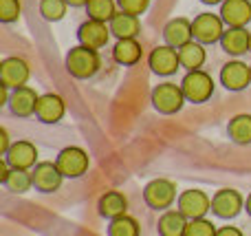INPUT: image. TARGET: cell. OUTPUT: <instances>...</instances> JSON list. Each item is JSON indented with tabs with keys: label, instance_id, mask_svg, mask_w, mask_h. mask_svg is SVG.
Returning <instances> with one entry per match:
<instances>
[{
	"label": "cell",
	"instance_id": "4316f807",
	"mask_svg": "<svg viewBox=\"0 0 251 236\" xmlns=\"http://www.w3.org/2000/svg\"><path fill=\"white\" fill-rule=\"evenodd\" d=\"M86 13L91 20L110 22L117 16V0H91L86 4Z\"/></svg>",
	"mask_w": 251,
	"mask_h": 236
},
{
	"label": "cell",
	"instance_id": "8fae6325",
	"mask_svg": "<svg viewBox=\"0 0 251 236\" xmlns=\"http://www.w3.org/2000/svg\"><path fill=\"white\" fill-rule=\"evenodd\" d=\"M29 75H31V69L22 57H4L0 62V84L7 86L9 91L26 86Z\"/></svg>",
	"mask_w": 251,
	"mask_h": 236
},
{
	"label": "cell",
	"instance_id": "74e56055",
	"mask_svg": "<svg viewBox=\"0 0 251 236\" xmlns=\"http://www.w3.org/2000/svg\"><path fill=\"white\" fill-rule=\"evenodd\" d=\"M249 53H251V44H249Z\"/></svg>",
	"mask_w": 251,
	"mask_h": 236
},
{
	"label": "cell",
	"instance_id": "6da1fadb",
	"mask_svg": "<svg viewBox=\"0 0 251 236\" xmlns=\"http://www.w3.org/2000/svg\"><path fill=\"white\" fill-rule=\"evenodd\" d=\"M101 60H100V53L95 49H88V47H73L69 53H66V71L73 75L75 79H88L100 71Z\"/></svg>",
	"mask_w": 251,
	"mask_h": 236
},
{
	"label": "cell",
	"instance_id": "4dcf8cb0",
	"mask_svg": "<svg viewBox=\"0 0 251 236\" xmlns=\"http://www.w3.org/2000/svg\"><path fill=\"white\" fill-rule=\"evenodd\" d=\"M20 0H0V20L4 22V25H9V22H16L18 18H20Z\"/></svg>",
	"mask_w": 251,
	"mask_h": 236
},
{
	"label": "cell",
	"instance_id": "7a4b0ae2",
	"mask_svg": "<svg viewBox=\"0 0 251 236\" xmlns=\"http://www.w3.org/2000/svg\"><path fill=\"white\" fill-rule=\"evenodd\" d=\"M150 102H152V106H154V110H159L161 115H174L183 108V104H185L187 100H185V95H183L181 84L163 82L152 88Z\"/></svg>",
	"mask_w": 251,
	"mask_h": 236
},
{
	"label": "cell",
	"instance_id": "ffe728a7",
	"mask_svg": "<svg viewBox=\"0 0 251 236\" xmlns=\"http://www.w3.org/2000/svg\"><path fill=\"white\" fill-rule=\"evenodd\" d=\"M249 44H251V31H247V26L245 29H225V33L221 38L223 51L234 57L245 55L249 51Z\"/></svg>",
	"mask_w": 251,
	"mask_h": 236
},
{
	"label": "cell",
	"instance_id": "2e32d148",
	"mask_svg": "<svg viewBox=\"0 0 251 236\" xmlns=\"http://www.w3.org/2000/svg\"><path fill=\"white\" fill-rule=\"evenodd\" d=\"M4 159L16 170H33V166L38 163V148L26 139L13 141L9 153L4 155Z\"/></svg>",
	"mask_w": 251,
	"mask_h": 236
},
{
	"label": "cell",
	"instance_id": "8992f818",
	"mask_svg": "<svg viewBox=\"0 0 251 236\" xmlns=\"http://www.w3.org/2000/svg\"><path fill=\"white\" fill-rule=\"evenodd\" d=\"M223 33H225V22L218 13H199L192 20V35L196 42L201 44H214L221 42Z\"/></svg>",
	"mask_w": 251,
	"mask_h": 236
},
{
	"label": "cell",
	"instance_id": "ba28073f",
	"mask_svg": "<svg viewBox=\"0 0 251 236\" xmlns=\"http://www.w3.org/2000/svg\"><path fill=\"white\" fill-rule=\"evenodd\" d=\"M245 210V197L234 188H221L212 197V212L218 219H236Z\"/></svg>",
	"mask_w": 251,
	"mask_h": 236
},
{
	"label": "cell",
	"instance_id": "9c48e42d",
	"mask_svg": "<svg viewBox=\"0 0 251 236\" xmlns=\"http://www.w3.org/2000/svg\"><path fill=\"white\" fill-rule=\"evenodd\" d=\"M31 177H33V188L44 194L57 192L62 181H64V175L60 172L57 163L53 161H38L31 170Z\"/></svg>",
	"mask_w": 251,
	"mask_h": 236
},
{
	"label": "cell",
	"instance_id": "83f0119b",
	"mask_svg": "<svg viewBox=\"0 0 251 236\" xmlns=\"http://www.w3.org/2000/svg\"><path fill=\"white\" fill-rule=\"evenodd\" d=\"M139 234H141L139 221L128 214L119 216V219H113L108 223V236H139Z\"/></svg>",
	"mask_w": 251,
	"mask_h": 236
},
{
	"label": "cell",
	"instance_id": "cb8c5ba5",
	"mask_svg": "<svg viewBox=\"0 0 251 236\" xmlns=\"http://www.w3.org/2000/svg\"><path fill=\"white\" fill-rule=\"evenodd\" d=\"M178 60H181V66L187 71H199L203 69L205 60H207V53H205V44L196 42V40H192V42H187L185 47L178 49Z\"/></svg>",
	"mask_w": 251,
	"mask_h": 236
},
{
	"label": "cell",
	"instance_id": "603a6c76",
	"mask_svg": "<svg viewBox=\"0 0 251 236\" xmlns=\"http://www.w3.org/2000/svg\"><path fill=\"white\" fill-rule=\"evenodd\" d=\"M187 219L178 210H165L156 221L159 236H185Z\"/></svg>",
	"mask_w": 251,
	"mask_h": 236
},
{
	"label": "cell",
	"instance_id": "3957f363",
	"mask_svg": "<svg viewBox=\"0 0 251 236\" xmlns=\"http://www.w3.org/2000/svg\"><path fill=\"white\" fill-rule=\"evenodd\" d=\"M181 88L187 102H192V104H205L214 95V79L203 69L187 71L185 78L181 79Z\"/></svg>",
	"mask_w": 251,
	"mask_h": 236
},
{
	"label": "cell",
	"instance_id": "d6986e66",
	"mask_svg": "<svg viewBox=\"0 0 251 236\" xmlns=\"http://www.w3.org/2000/svg\"><path fill=\"white\" fill-rule=\"evenodd\" d=\"M126 210H128V199H126V194L119 192V190H108V192H104L100 197V201H97V212H100V216H104V219H108V221L124 216Z\"/></svg>",
	"mask_w": 251,
	"mask_h": 236
},
{
	"label": "cell",
	"instance_id": "d4e9b609",
	"mask_svg": "<svg viewBox=\"0 0 251 236\" xmlns=\"http://www.w3.org/2000/svg\"><path fill=\"white\" fill-rule=\"evenodd\" d=\"M227 135L234 144L238 146H249L251 144V115L240 113L236 117L229 119V126H227Z\"/></svg>",
	"mask_w": 251,
	"mask_h": 236
},
{
	"label": "cell",
	"instance_id": "5bb4252c",
	"mask_svg": "<svg viewBox=\"0 0 251 236\" xmlns=\"http://www.w3.org/2000/svg\"><path fill=\"white\" fill-rule=\"evenodd\" d=\"M227 29H245L251 22V2L249 0H225L221 4V13Z\"/></svg>",
	"mask_w": 251,
	"mask_h": 236
},
{
	"label": "cell",
	"instance_id": "8d00e7d4",
	"mask_svg": "<svg viewBox=\"0 0 251 236\" xmlns=\"http://www.w3.org/2000/svg\"><path fill=\"white\" fill-rule=\"evenodd\" d=\"M201 2L203 4H223L225 0H201Z\"/></svg>",
	"mask_w": 251,
	"mask_h": 236
},
{
	"label": "cell",
	"instance_id": "836d02e7",
	"mask_svg": "<svg viewBox=\"0 0 251 236\" xmlns=\"http://www.w3.org/2000/svg\"><path fill=\"white\" fill-rule=\"evenodd\" d=\"M216 236H243L238 228H234V225H223V228H218Z\"/></svg>",
	"mask_w": 251,
	"mask_h": 236
},
{
	"label": "cell",
	"instance_id": "484cf974",
	"mask_svg": "<svg viewBox=\"0 0 251 236\" xmlns=\"http://www.w3.org/2000/svg\"><path fill=\"white\" fill-rule=\"evenodd\" d=\"M2 185L13 194H25L33 188V177H31V170H16L11 168L7 175V179L2 181Z\"/></svg>",
	"mask_w": 251,
	"mask_h": 236
},
{
	"label": "cell",
	"instance_id": "4fadbf2b",
	"mask_svg": "<svg viewBox=\"0 0 251 236\" xmlns=\"http://www.w3.org/2000/svg\"><path fill=\"white\" fill-rule=\"evenodd\" d=\"M110 35L113 33H110V26L106 22H97V20H91V18L77 26V42L82 47L95 49V51L108 44Z\"/></svg>",
	"mask_w": 251,
	"mask_h": 236
},
{
	"label": "cell",
	"instance_id": "d6a6232c",
	"mask_svg": "<svg viewBox=\"0 0 251 236\" xmlns=\"http://www.w3.org/2000/svg\"><path fill=\"white\" fill-rule=\"evenodd\" d=\"M9 148H11V141H9V132H7V128H0V153L7 155Z\"/></svg>",
	"mask_w": 251,
	"mask_h": 236
},
{
	"label": "cell",
	"instance_id": "52a82bcc",
	"mask_svg": "<svg viewBox=\"0 0 251 236\" xmlns=\"http://www.w3.org/2000/svg\"><path fill=\"white\" fill-rule=\"evenodd\" d=\"M55 163L66 179H79L88 170L91 159H88L86 150L79 148V146H66V148H62L57 153Z\"/></svg>",
	"mask_w": 251,
	"mask_h": 236
},
{
	"label": "cell",
	"instance_id": "30bf717a",
	"mask_svg": "<svg viewBox=\"0 0 251 236\" xmlns=\"http://www.w3.org/2000/svg\"><path fill=\"white\" fill-rule=\"evenodd\" d=\"M218 78H221V84L227 91H245L251 84V64H245L240 60H229L223 64Z\"/></svg>",
	"mask_w": 251,
	"mask_h": 236
},
{
	"label": "cell",
	"instance_id": "44dd1931",
	"mask_svg": "<svg viewBox=\"0 0 251 236\" xmlns=\"http://www.w3.org/2000/svg\"><path fill=\"white\" fill-rule=\"evenodd\" d=\"M110 33L117 40H128V38H137L141 33V22H139V16H132V13H124L117 11V16L108 22Z\"/></svg>",
	"mask_w": 251,
	"mask_h": 236
},
{
	"label": "cell",
	"instance_id": "f546056e",
	"mask_svg": "<svg viewBox=\"0 0 251 236\" xmlns=\"http://www.w3.org/2000/svg\"><path fill=\"white\" fill-rule=\"evenodd\" d=\"M216 225L207 219H194V221H187V230L185 236H216Z\"/></svg>",
	"mask_w": 251,
	"mask_h": 236
},
{
	"label": "cell",
	"instance_id": "f1b7e54d",
	"mask_svg": "<svg viewBox=\"0 0 251 236\" xmlns=\"http://www.w3.org/2000/svg\"><path fill=\"white\" fill-rule=\"evenodd\" d=\"M69 2L66 0H40V16L47 22H60L66 16Z\"/></svg>",
	"mask_w": 251,
	"mask_h": 236
},
{
	"label": "cell",
	"instance_id": "277c9868",
	"mask_svg": "<svg viewBox=\"0 0 251 236\" xmlns=\"http://www.w3.org/2000/svg\"><path fill=\"white\" fill-rule=\"evenodd\" d=\"M143 201L156 212H165L176 201V185L170 179H152L143 188Z\"/></svg>",
	"mask_w": 251,
	"mask_h": 236
},
{
	"label": "cell",
	"instance_id": "1f68e13d",
	"mask_svg": "<svg viewBox=\"0 0 251 236\" xmlns=\"http://www.w3.org/2000/svg\"><path fill=\"white\" fill-rule=\"evenodd\" d=\"M148 7H150V0H117L119 11L132 13V16H141Z\"/></svg>",
	"mask_w": 251,
	"mask_h": 236
},
{
	"label": "cell",
	"instance_id": "e575fe53",
	"mask_svg": "<svg viewBox=\"0 0 251 236\" xmlns=\"http://www.w3.org/2000/svg\"><path fill=\"white\" fill-rule=\"evenodd\" d=\"M69 2V7H86L91 0H66Z\"/></svg>",
	"mask_w": 251,
	"mask_h": 236
},
{
	"label": "cell",
	"instance_id": "e0dca14e",
	"mask_svg": "<svg viewBox=\"0 0 251 236\" xmlns=\"http://www.w3.org/2000/svg\"><path fill=\"white\" fill-rule=\"evenodd\" d=\"M66 113V104L57 93H44L38 100V108H35V117L42 124H57L62 122Z\"/></svg>",
	"mask_w": 251,
	"mask_h": 236
},
{
	"label": "cell",
	"instance_id": "5b68a950",
	"mask_svg": "<svg viewBox=\"0 0 251 236\" xmlns=\"http://www.w3.org/2000/svg\"><path fill=\"white\" fill-rule=\"evenodd\" d=\"M176 210L181 212L187 221L205 219L207 212L212 210V199H209L207 192H203V190H199V188L183 190L176 199Z\"/></svg>",
	"mask_w": 251,
	"mask_h": 236
},
{
	"label": "cell",
	"instance_id": "d590c367",
	"mask_svg": "<svg viewBox=\"0 0 251 236\" xmlns=\"http://www.w3.org/2000/svg\"><path fill=\"white\" fill-rule=\"evenodd\" d=\"M245 210H247V214L251 216V192L247 194V199H245Z\"/></svg>",
	"mask_w": 251,
	"mask_h": 236
},
{
	"label": "cell",
	"instance_id": "ac0fdd59",
	"mask_svg": "<svg viewBox=\"0 0 251 236\" xmlns=\"http://www.w3.org/2000/svg\"><path fill=\"white\" fill-rule=\"evenodd\" d=\"M163 40L172 49L185 47L187 42L194 40V35H192V22L187 18H172V20H168L163 26Z\"/></svg>",
	"mask_w": 251,
	"mask_h": 236
},
{
	"label": "cell",
	"instance_id": "9a60e30c",
	"mask_svg": "<svg viewBox=\"0 0 251 236\" xmlns=\"http://www.w3.org/2000/svg\"><path fill=\"white\" fill-rule=\"evenodd\" d=\"M38 100L40 95L35 93V88H31L29 84L20 88H13L11 95H9V110H11L16 117L26 119L31 115H35V108H38Z\"/></svg>",
	"mask_w": 251,
	"mask_h": 236
},
{
	"label": "cell",
	"instance_id": "7c38bea8",
	"mask_svg": "<svg viewBox=\"0 0 251 236\" xmlns=\"http://www.w3.org/2000/svg\"><path fill=\"white\" fill-rule=\"evenodd\" d=\"M148 66H150L152 73L161 75V78H168V75L176 73V69L181 66V60H178V49H172L168 44H161V47H154L148 55Z\"/></svg>",
	"mask_w": 251,
	"mask_h": 236
},
{
	"label": "cell",
	"instance_id": "7402d4cb",
	"mask_svg": "<svg viewBox=\"0 0 251 236\" xmlns=\"http://www.w3.org/2000/svg\"><path fill=\"white\" fill-rule=\"evenodd\" d=\"M143 55L141 44L137 42V38L128 40H117V44L113 47V60L122 66H134Z\"/></svg>",
	"mask_w": 251,
	"mask_h": 236
}]
</instances>
